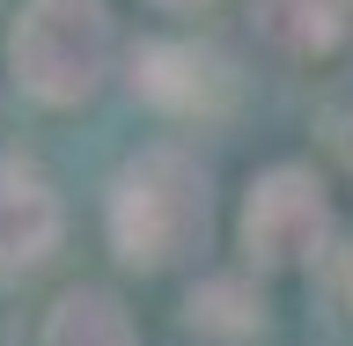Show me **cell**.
<instances>
[{"label": "cell", "mask_w": 353, "mask_h": 346, "mask_svg": "<svg viewBox=\"0 0 353 346\" xmlns=\"http://www.w3.org/2000/svg\"><path fill=\"white\" fill-rule=\"evenodd\" d=\"M110 243L140 273H162L206 243V170L176 148L132 155L110 184Z\"/></svg>", "instance_id": "obj_1"}, {"label": "cell", "mask_w": 353, "mask_h": 346, "mask_svg": "<svg viewBox=\"0 0 353 346\" xmlns=\"http://www.w3.org/2000/svg\"><path fill=\"white\" fill-rule=\"evenodd\" d=\"M110 52H118V30H110L103 0H30L15 37H8L15 81L37 104H81V96H96V81L110 74Z\"/></svg>", "instance_id": "obj_2"}, {"label": "cell", "mask_w": 353, "mask_h": 346, "mask_svg": "<svg viewBox=\"0 0 353 346\" xmlns=\"http://www.w3.org/2000/svg\"><path fill=\"white\" fill-rule=\"evenodd\" d=\"M243 258L258 265V273H294V265H309L316 251H324L331 236V192L316 170H265L258 184H250V199H243Z\"/></svg>", "instance_id": "obj_3"}, {"label": "cell", "mask_w": 353, "mask_h": 346, "mask_svg": "<svg viewBox=\"0 0 353 346\" xmlns=\"http://www.w3.org/2000/svg\"><path fill=\"white\" fill-rule=\"evenodd\" d=\"M132 88L148 96L154 110H170V118H214V110H228V96H236V74L206 52V44H148L140 59H132Z\"/></svg>", "instance_id": "obj_4"}, {"label": "cell", "mask_w": 353, "mask_h": 346, "mask_svg": "<svg viewBox=\"0 0 353 346\" xmlns=\"http://www.w3.org/2000/svg\"><path fill=\"white\" fill-rule=\"evenodd\" d=\"M59 229H66L59 192H52L30 162L0 155V280L37 273V265L59 251Z\"/></svg>", "instance_id": "obj_5"}, {"label": "cell", "mask_w": 353, "mask_h": 346, "mask_svg": "<svg viewBox=\"0 0 353 346\" xmlns=\"http://www.w3.org/2000/svg\"><path fill=\"white\" fill-rule=\"evenodd\" d=\"M250 22L258 37L287 59H324L346 44V22H353V0H250Z\"/></svg>", "instance_id": "obj_6"}, {"label": "cell", "mask_w": 353, "mask_h": 346, "mask_svg": "<svg viewBox=\"0 0 353 346\" xmlns=\"http://www.w3.org/2000/svg\"><path fill=\"white\" fill-rule=\"evenodd\" d=\"M44 346H140V331L110 287H66L44 317Z\"/></svg>", "instance_id": "obj_7"}, {"label": "cell", "mask_w": 353, "mask_h": 346, "mask_svg": "<svg viewBox=\"0 0 353 346\" xmlns=\"http://www.w3.org/2000/svg\"><path fill=\"white\" fill-rule=\"evenodd\" d=\"M184 325L206 331V339H258L265 317H258V302H250L236 280H206L192 302H184Z\"/></svg>", "instance_id": "obj_8"}, {"label": "cell", "mask_w": 353, "mask_h": 346, "mask_svg": "<svg viewBox=\"0 0 353 346\" xmlns=\"http://www.w3.org/2000/svg\"><path fill=\"white\" fill-rule=\"evenodd\" d=\"M331 148H339V162H346V177H353V110L339 118V133H331Z\"/></svg>", "instance_id": "obj_9"}, {"label": "cell", "mask_w": 353, "mask_h": 346, "mask_svg": "<svg viewBox=\"0 0 353 346\" xmlns=\"http://www.w3.org/2000/svg\"><path fill=\"white\" fill-rule=\"evenodd\" d=\"M154 8H206V0H154Z\"/></svg>", "instance_id": "obj_10"}]
</instances>
